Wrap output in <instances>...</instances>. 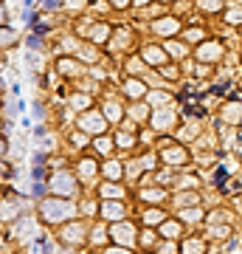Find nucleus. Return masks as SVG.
I'll return each mask as SVG.
<instances>
[{"label": "nucleus", "mask_w": 242, "mask_h": 254, "mask_svg": "<svg viewBox=\"0 0 242 254\" xmlns=\"http://www.w3.org/2000/svg\"><path fill=\"white\" fill-rule=\"evenodd\" d=\"M40 212H43L45 223H65V220L73 218L76 206L68 203L65 198H51V200H43V203H40Z\"/></svg>", "instance_id": "obj_1"}, {"label": "nucleus", "mask_w": 242, "mask_h": 254, "mask_svg": "<svg viewBox=\"0 0 242 254\" xmlns=\"http://www.w3.org/2000/svg\"><path fill=\"white\" fill-rule=\"evenodd\" d=\"M79 127L85 130V133L104 136V130H107V119H104V113H99V110H88V113L79 119Z\"/></svg>", "instance_id": "obj_2"}, {"label": "nucleus", "mask_w": 242, "mask_h": 254, "mask_svg": "<svg viewBox=\"0 0 242 254\" xmlns=\"http://www.w3.org/2000/svg\"><path fill=\"white\" fill-rule=\"evenodd\" d=\"M110 235H113V240H116L118 246H135V229L133 223H116V226L110 229Z\"/></svg>", "instance_id": "obj_3"}, {"label": "nucleus", "mask_w": 242, "mask_h": 254, "mask_svg": "<svg viewBox=\"0 0 242 254\" xmlns=\"http://www.w3.org/2000/svg\"><path fill=\"white\" fill-rule=\"evenodd\" d=\"M51 190H54L56 195L68 198V195H73V190H76V178H73V175H68V173H59V175H54Z\"/></svg>", "instance_id": "obj_4"}, {"label": "nucleus", "mask_w": 242, "mask_h": 254, "mask_svg": "<svg viewBox=\"0 0 242 254\" xmlns=\"http://www.w3.org/2000/svg\"><path fill=\"white\" fill-rule=\"evenodd\" d=\"M194 57H197L200 63H217V60L223 57V46H220V43H200Z\"/></svg>", "instance_id": "obj_5"}, {"label": "nucleus", "mask_w": 242, "mask_h": 254, "mask_svg": "<svg viewBox=\"0 0 242 254\" xmlns=\"http://www.w3.org/2000/svg\"><path fill=\"white\" fill-rule=\"evenodd\" d=\"M152 31L155 34H161V37H175L180 31V23L175 17H161V20H155L152 23Z\"/></svg>", "instance_id": "obj_6"}, {"label": "nucleus", "mask_w": 242, "mask_h": 254, "mask_svg": "<svg viewBox=\"0 0 242 254\" xmlns=\"http://www.w3.org/2000/svg\"><path fill=\"white\" fill-rule=\"evenodd\" d=\"M175 125V113H172L169 108H161L152 113V127L155 130H169V127Z\"/></svg>", "instance_id": "obj_7"}, {"label": "nucleus", "mask_w": 242, "mask_h": 254, "mask_svg": "<svg viewBox=\"0 0 242 254\" xmlns=\"http://www.w3.org/2000/svg\"><path fill=\"white\" fill-rule=\"evenodd\" d=\"M101 215H104V218H110V220H118L121 215H124V203H121L118 198L104 200V203H101Z\"/></svg>", "instance_id": "obj_8"}, {"label": "nucleus", "mask_w": 242, "mask_h": 254, "mask_svg": "<svg viewBox=\"0 0 242 254\" xmlns=\"http://www.w3.org/2000/svg\"><path fill=\"white\" fill-rule=\"evenodd\" d=\"M144 60L149 65H163L169 60V54H163V48H158V46H146L144 48Z\"/></svg>", "instance_id": "obj_9"}, {"label": "nucleus", "mask_w": 242, "mask_h": 254, "mask_svg": "<svg viewBox=\"0 0 242 254\" xmlns=\"http://www.w3.org/2000/svg\"><path fill=\"white\" fill-rule=\"evenodd\" d=\"M62 237H65V243H82L85 240V226L82 223H71V226H65Z\"/></svg>", "instance_id": "obj_10"}, {"label": "nucleus", "mask_w": 242, "mask_h": 254, "mask_svg": "<svg viewBox=\"0 0 242 254\" xmlns=\"http://www.w3.org/2000/svg\"><path fill=\"white\" fill-rule=\"evenodd\" d=\"M161 158L166 164H183V161H186V153H183L180 147H166V150L161 153Z\"/></svg>", "instance_id": "obj_11"}, {"label": "nucleus", "mask_w": 242, "mask_h": 254, "mask_svg": "<svg viewBox=\"0 0 242 254\" xmlns=\"http://www.w3.org/2000/svg\"><path fill=\"white\" fill-rule=\"evenodd\" d=\"M124 91H127L130 99H141V96H146V88H144L138 79H127L124 82Z\"/></svg>", "instance_id": "obj_12"}, {"label": "nucleus", "mask_w": 242, "mask_h": 254, "mask_svg": "<svg viewBox=\"0 0 242 254\" xmlns=\"http://www.w3.org/2000/svg\"><path fill=\"white\" fill-rule=\"evenodd\" d=\"M107 37H110V26H104V23L90 28V40H93V43H104Z\"/></svg>", "instance_id": "obj_13"}, {"label": "nucleus", "mask_w": 242, "mask_h": 254, "mask_svg": "<svg viewBox=\"0 0 242 254\" xmlns=\"http://www.w3.org/2000/svg\"><path fill=\"white\" fill-rule=\"evenodd\" d=\"M101 195H104V198H124V190H121L116 181H110V184L101 187Z\"/></svg>", "instance_id": "obj_14"}, {"label": "nucleus", "mask_w": 242, "mask_h": 254, "mask_svg": "<svg viewBox=\"0 0 242 254\" xmlns=\"http://www.w3.org/2000/svg\"><path fill=\"white\" fill-rule=\"evenodd\" d=\"M161 235H163V237L180 235V223H178V220H163V223H161Z\"/></svg>", "instance_id": "obj_15"}, {"label": "nucleus", "mask_w": 242, "mask_h": 254, "mask_svg": "<svg viewBox=\"0 0 242 254\" xmlns=\"http://www.w3.org/2000/svg\"><path fill=\"white\" fill-rule=\"evenodd\" d=\"M206 252V243L203 240H186L183 243V254H203Z\"/></svg>", "instance_id": "obj_16"}, {"label": "nucleus", "mask_w": 242, "mask_h": 254, "mask_svg": "<svg viewBox=\"0 0 242 254\" xmlns=\"http://www.w3.org/2000/svg\"><path fill=\"white\" fill-rule=\"evenodd\" d=\"M225 119L234 122V125H240L242 122V105H228V108H225Z\"/></svg>", "instance_id": "obj_17"}, {"label": "nucleus", "mask_w": 242, "mask_h": 254, "mask_svg": "<svg viewBox=\"0 0 242 254\" xmlns=\"http://www.w3.org/2000/svg\"><path fill=\"white\" fill-rule=\"evenodd\" d=\"M79 175H82V178H93V175H96V161L85 158V161L79 164Z\"/></svg>", "instance_id": "obj_18"}, {"label": "nucleus", "mask_w": 242, "mask_h": 254, "mask_svg": "<svg viewBox=\"0 0 242 254\" xmlns=\"http://www.w3.org/2000/svg\"><path fill=\"white\" fill-rule=\"evenodd\" d=\"M121 173H124V170H121V164H116V161H110L107 167H104V175H107L110 181H118V178H121Z\"/></svg>", "instance_id": "obj_19"}, {"label": "nucleus", "mask_w": 242, "mask_h": 254, "mask_svg": "<svg viewBox=\"0 0 242 254\" xmlns=\"http://www.w3.org/2000/svg\"><path fill=\"white\" fill-rule=\"evenodd\" d=\"M93 144H96V150H99V153H110L113 141H110L107 136H96V141H93Z\"/></svg>", "instance_id": "obj_20"}, {"label": "nucleus", "mask_w": 242, "mask_h": 254, "mask_svg": "<svg viewBox=\"0 0 242 254\" xmlns=\"http://www.w3.org/2000/svg\"><path fill=\"white\" fill-rule=\"evenodd\" d=\"M197 6L203 11H220V9H223V3H220V0H200Z\"/></svg>", "instance_id": "obj_21"}, {"label": "nucleus", "mask_w": 242, "mask_h": 254, "mask_svg": "<svg viewBox=\"0 0 242 254\" xmlns=\"http://www.w3.org/2000/svg\"><path fill=\"white\" fill-rule=\"evenodd\" d=\"M225 20H228L231 26H240V23H242V9H231V11H225Z\"/></svg>", "instance_id": "obj_22"}, {"label": "nucleus", "mask_w": 242, "mask_h": 254, "mask_svg": "<svg viewBox=\"0 0 242 254\" xmlns=\"http://www.w3.org/2000/svg\"><path fill=\"white\" fill-rule=\"evenodd\" d=\"M71 105H73L76 110H88V108H90V99H88V96H73Z\"/></svg>", "instance_id": "obj_23"}, {"label": "nucleus", "mask_w": 242, "mask_h": 254, "mask_svg": "<svg viewBox=\"0 0 242 254\" xmlns=\"http://www.w3.org/2000/svg\"><path fill=\"white\" fill-rule=\"evenodd\" d=\"M180 218H183V220H200L203 215H200V209H183V212H180Z\"/></svg>", "instance_id": "obj_24"}, {"label": "nucleus", "mask_w": 242, "mask_h": 254, "mask_svg": "<svg viewBox=\"0 0 242 254\" xmlns=\"http://www.w3.org/2000/svg\"><path fill=\"white\" fill-rule=\"evenodd\" d=\"M166 99H169L166 93H152V96H149V102H152V105H163Z\"/></svg>", "instance_id": "obj_25"}, {"label": "nucleus", "mask_w": 242, "mask_h": 254, "mask_svg": "<svg viewBox=\"0 0 242 254\" xmlns=\"http://www.w3.org/2000/svg\"><path fill=\"white\" fill-rule=\"evenodd\" d=\"M144 220H161V209H149V212L144 215Z\"/></svg>", "instance_id": "obj_26"}, {"label": "nucleus", "mask_w": 242, "mask_h": 254, "mask_svg": "<svg viewBox=\"0 0 242 254\" xmlns=\"http://www.w3.org/2000/svg\"><path fill=\"white\" fill-rule=\"evenodd\" d=\"M166 51H172V57H175V60H180V57H183V46H166Z\"/></svg>", "instance_id": "obj_27"}, {"label": "nucleus", "mask_w": 242, "mask_h": 254, "mask_svg": "<svg viewBox=\"0 0 242 254\" xmlns=\"http://www.w3.org/2000/svg\"><path fill=\"white\" fill-rule=\"evenodd\" d=\"M130 144H133V138L121 133V136H118V147H130Z\"/></svg>", "instance_id": "obj_28"}, {"label": "nucleus", "mask_w": 242, "mask_h": 254, "mask_svg": "<svg viewBox=\"0 0 242 254\" xmlns=\"http://www.w3.org/2000/svg\"><path fill=\"white\" fill-rule=\"evenodd\" d=\"M110 3H113V6H116V9H127V6H130V3H133V0H110Z\"/></svg>", "instance_id": "obj_29"}, {"label": "nucleus", "mask_w": 242, "mask_h": 254, "mask_svg": "<svg viewBox=\"0 0 242 254\" xmlns=\"http://www.w3.org/2000/svg\"><path fill=\"white\" fill-rule=\"evenodd\" d=\"M62 6H71V9H79L82 0H62Z\"/></svg>", "instance_id": "obj_30"}, {"label": "nucleus", "mask_w": 242, "mask_h": 254, "mask_svg": "<svg viewBox=\"0 0 242 254\" xmlns=\"http://www.w3.org/2000/svg\"><path fill=\"white\" fill-rule=\"evenodd\" d=\"M107 254H130V249H127V246H118V249H110Z\"/></svg>", "instance_id": "obj_31"}, {"label": "nucleus", "mask_w": 242, "mask_h": 254, "mask_svg": "<svg viewBox=\"0 0 242 254\" xmlns=\"http://www.w3.org/2000/svg\"><path fill=\"white\" fill-rule=\"evenodd\" d=\"M45 6H48V9H59V6H62V0H45Z\"/></svg>", "instance_id": "obj_32"}, {"label": "nucleus", "mask_w": 242, "mask_h": 254, "mask_svg": "<svg viewBox=\"0 0 242 254\" xmlns=\"http://www.w3.org/2000/svg\"><path fill=\"white\" fill-rule=\"evenodd\" d=\"M28 46H31V48H40V37H28Z\"/></svg>", "instance_id": "obj_33"}, {"label": "nucleus", "mask_w": 242, "mask_h": 254, "mask_svg": "<svg viewBox=\"0 0 242 254\" xmlns=\"http://www.w3.org/2000/svg\"><path fill=\"white\" fill-rule=\"evenodd\" d=\"M186 40H200V31H197V28H194V31H189Z\"/></svg>", "instance_id": "obj_34"}, {"label": "nucleus", "mask_w": 242, "mask_h": 254, "mask_svg": "<svg viewBox=\"0 0 242 254\" xmlns=\"http://www.w3.org/2000/svg\"><path fill=\"white\" fill-rule=\"evenodd\" d=\"M161 254H175V249H172V243H169V246H163V249H161Z\"/></svg>", "instance_id": "obj_35"}]
</instances>
